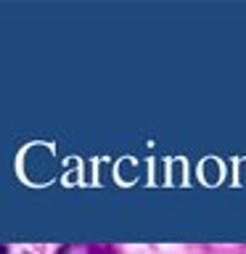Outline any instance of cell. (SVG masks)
<instances>
[{
    "label": "cell",
    "mask_w": 246,
    "mask_h": 254,
    "mask_svg": "<svg viewBox=\"0 0 246 254\" xmlns=\"http://www.w3.org/2000/svg\"><path fill=\"white\" fill-rule=\"evenodd\" d=\"M0 254H5V249H3V246H0Z\"/></svg>",
    "instance_id": "1"
}]
</instances>
